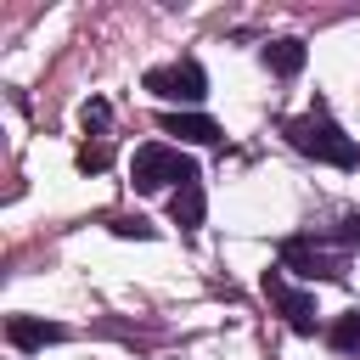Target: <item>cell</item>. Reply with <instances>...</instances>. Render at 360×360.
Masks as SVG:
<instances>
[{"instance_id":"6da1fadb","label":"cell","mask_w":360,"mask_h":360,"mask_svg":"<svg viewBox=\"0 0 360 360\" xmlns=\"http://www.w3.org/2000/svg\"><path fill=\"white\" fill-rule=\"evenodd\" d=\"M354 242H360V219H349V231H338V236H326V231H315V236H287V242H281V270H298V276H309V281H315V276H321V281H338Z\"/></svg>"},{"instance_id":"7a4b0ae2","label":"cell","mask_w":360,"mask_h":360,"mask_svg":"<svg viewBox=\"0 0 360 360\" xmlns=\"http://www.w3.org/2000/svg\"><path fill=\"white\" fill-rule=\"evenodd\" d=\"M287 141L304 152V158H315V163H332V169H354L360 163V146H354V135H343L321 107H309V112H298V118H287Z\"/></svg>"},{"instance_id":"3957f363","label":"cell","mask_w":360,"mask_h":360,"mask_svg":"<svg viewBox=\"0 0 360 360\" xmlns=\"http://www.w3.org/2000/svg\"><path fill=\"white\" fill-rule=\"evenodd\" d=\"M129 180H135V191H163V186H186V180H197V163H191V158H186L180 146H169V141H146V146H135Z\"/></svg>"},{"instance_id":"277c9868","label":"cell","mask_w":360,"mask_h":360,"mask_svg":"<svg viewBox=\"0 0 360 360\" xmlns=\"http://www.w3.org/2000/svg\"><path fill=\"white\" fill-rule=\"evenodd\" d=\"M146 90H152L158 101H186V107H197V101L208 96V73H202L197 56H180V62L152 68V73H146Z\"/></svg>"},{"instance_id":"5b68a950","label":"cell","mask_w":360,"mask_h":360,"mask_svg":"<svg viewBox=\"0 0 360 360\" xmlns=\"http://www.w3.org/2000/svg\"><path fill=\"white\" fill-rule=\"evenodd\" d=\"M259 287H264V298L287 315V326H292V332H315V298H309V292H298V287L287 281V270H281V264H276V270H264V281H259Z\"/></svg>"},{"instance_id":"8992f818","label":"cell","mask_w":360,"mask_h":360,"mask_svg":"<svg viewBox=\"0 0 360 360\" xmlns=\"http://www.w3.org/2000/svg\"><path fill=\"white\" fill-rule=\"evenodd\" d=\"M6 338H11V349H51V343H68V326H56V321H28V315H11V321H6Z\"/></svg>"},{"instance_id":"52a82bcc","label":"cell","mask_w":360,"mask_h":360,"mask_svg":"<svg viewBox=\"0 0 360 360\" xmlns=\"http://www.w3.org/2000/svg\"><path fill=\"white\" fill-rule=\"evenodd\" d=\"M163 135H180V141H197V146H219L225 129L202 112H163Z\"/></svg>"},{"instance_id":"ba28073f","label":"cell","mask_w":360,"mask_h":360,"mask_svg":"<svg viewBox=\"0 0 360 360\" xmlns=\"http://www.w3.org/2000/svg\"><path fill=\"white\" fill-rule=\"evenodd\" d=\"M169 214H174V225H180V231H197V225H202V180H186V186H174V197H169Z\"/></svg>"},{"instance_id":"9c48e42d","label":"cell","mask_w":360,"mask_h":360,"mask_svg":"<svg viewBox=\"0 0 360 360\" xmlns=\"http://www.w3.org/2000/svg\"><path fill=\"white\" fill-rule=\"evenodd\" d=\"M264 68L281 73V79H292V73L304 68V39H276V45H264Z\"/></svg>"},{"instance_id":"30bf717a","label":"cell","mask_w":360,"mask_h":360,"mask_svg":"<svg viewBox=\"0 0 360 360\" xmlns=\"http://www.w3.org/2000/svg\"><path fill=\"white\" fill-rule=\"evenodd\" d=\"M326 338H332V349L354 354V349H360V309H354V315H343V321H338V326H332Z\"/></svg>"},{"instance_id":"8fae6325","label":"cell","mask_w":360,"mask_h":360,"mask_svg":"<svg viewBox=\"0 0 360 360\" xmlns=\"http://www.w3.org/2000/svg\"><path fill=\"white\" fill-rule=\"evenodd\" d=\"M107 163H112V146H107V141L79 146V169H84V174H90V169H107Z\"/></svg>"},{"instance_id":"7c38bea8","label":"cell","mask_w":360,"mask_h":360,"mask_svg":"<svg viewBox=\"0 0 360 360\" xmlns=\"http://www.w3.org/2000/svg\"><path fill=\"white\" fill-rule=\"evenodd\" d=\"M112 231H118V236H152V225H146L141 214H112Z\"/></svg>"},{"instance_id":"4fadbf2b","label":"cell","mask_w":360,"mask_h":360,"mask_svg":"<svg viewBox=\"0 0 360 360\" xmlns=\"http://www.w3.org/2000/svg\"><path fill=\"white\" fill-rule=\"evenodd\" d=\"M84 129H107V101H84Z\"/></svg>"}]
</instances>
